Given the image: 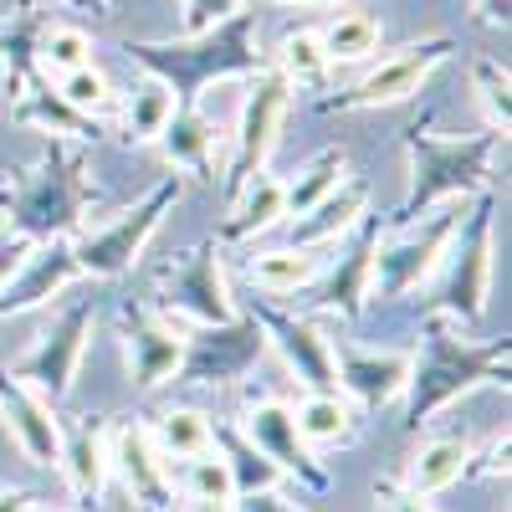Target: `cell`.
<instances>
[{
  "label": "cell",
  "mask_w": 512,
  "mask_h": 512,
  "mask_svg": "<svg viewBox=\"0 0 512 512\" xmlns=\"http://www.w3.org/2000/svg\"><path fill=\"white\" fill-rule=\"evenodd\" d=\"M128 62H139L144 77H159L180 108H200V98L231 77H256L267 67L262 57V21L256 11H236L221 26L180 41H128Z\"/></svg>",
  "instance_id": "obj_1"
},
{
  "label": "cell",
  "mask_w": 512,
  "mask_h": 512,
  "mask_svg": "<svg viewBox=\"0 0 512 512\" xmlns=\"http://www.w3.org/2000/svg\"><path fill=\"white\" fill-rule=\"evenodd\" d=\"M93 200H98V185L88 175L82 144L47 139V149H41V159L26 175L0 185V221H6V236H21L31 246L72 241L82 231V221H88Z\"/></svg>",
  "instance_id": "obj_2"
},
{
  "label": "cell",
  "mask_w": 512,
  "mask_h": 512,
  "mask_svg": "<svg viewBox=\"0 0 512 512\" xmlns=\"http://www.w3.org/2000/svg\"><path fill=\"white\" fill-rule=\"evenodd\" d=\"M507 364H512V338L472 344V338H461V328L451 318L431 313L420 328V349L410 354L405 425L420 431L436 410L456 405L461 395L482 390V384H507Z\"/></svg>",
  "instance_id": "obj_3"
},
{
  "label": "cell",
  "mask_w": 512,
  "mask_h": 512,
  "mask_svg": "<svg viewBox=\"0 0 512 512\" xmlns=\"http://www.w3.org/2000/svg\"><path fill=\"white\" fill-rule=\"evenodd\" d=\"M502 144H507V134H497V128H482V134H466V139H446V134H431L425 123H415L405 134L410 190L395 210V226L425 216V210H436V205L472 200V195L492 190V164H497Z\"/></svg>",
  "instance_id": "obj_4"
},
{
  "label": "cell",
  "mask_w": 512,
  "mask_h": 512,
  "mask_svg": "<svg viewBox=\"0 0 512 512\" xmlns=\"http://www.w3.org/2000/svg\"><path fill=\"white\" fill-rule=\"evenodd\" d=\"M492 272H497V195L482 190L477 205L466 210L461 231L446 246L431 313L451 318L456 328L482 323L487 318V303H492Z\"/></svg>",
  "instance_id": "obj_5"
},
{
  "label": "cell",
  "mask_w": 512,
  "mask_h": 512,
  "mask_svg": "<svg viewBox=\"0 0 512 512\" xmlns=\"http://www.w3.org/2000/svg\"><path fill=\"white\" fill-rule=\"evenodd\" d=\"M185 195V175H159L149 185L144 200H134L128 210H118V216L98 231H77L72 236V256H77V272L82 277H123V272H134V262L149 251L154 231L164 226V216L180 205Z\"/></svg>",
  "instance_id": "obj_6"
},
{
  "label": "cell",
  "mask_w": 512,
  "mask_h": 512,
  "mask_svg": "<svg viewBox=\"0 0 512 512\" xmlns=\"http://www.w3.org/2000/svg\"><path fill=\"white\" fill-rule=\"evenodd\" d=\"M466 221V200H451L441 210L405 221L395 236H379L374 251V277H369V303H395V297L415 292L425 277H436V267L446 262V246Z\"/></svg>",
  "instance_id": "obj_7"
},
{
  "label": "cell",
  "mask_w": 512,
  "mask_h": 512,
  "mask_svg": "<svg viewBox=\"0 0 512 512\" xmlns=\"http://www.w3.org/2000/svg\"><path fill=\"white\" fill-rule=\"evenodd\" d=\"M149 303L169 318H190L195 328L205 323H231L241 308L231 297L226 267H221V241H200L190 251H180L175 262H164L154 272V297Z\"/></svg>",
  "instance_id": "obj_8"
},
{
  "label": "cell",
  "mask_w": 512,
  "mask_h": 512,
  "mask_svg": "<svg viewBox=\"0 0 512 512\" xmlns=\"http://www.w3.org/2000/svg\"><path fill=\"white\" fill-rule=\"evenodd\" d=\"M287 108H292V82L272 67H262L251 77V88L236 108V134H231V159H226V200L272 164V149H277V134L287 123Z\"/></svg>",
  "instance_id": "obj_9"
},
{
  "label": "cell",
  "mask_w": 512,
  "mask_h": 512,
  "mask_svg": "<svg viewBox=\"0 0 512 512\" xmlns=\"http://www.w3.org/2000/svg\"><path fill=\"white\" fill-rule=\"evenodd\" d=\"M456 52L451 36H425V41H410V47L379 57L354 88H344L338 98H318L323 113H359V108H395V103H410L425 82H431V72Z\"/></svg>",
  "instance_id": "obj_10"
},
{
  "label": "cell",
  "mask_w": 512,
  "mask_h": 512,
  "mask_svg": "<svg viewBox=\"0 0 512 512\" xmlns=\"http://www.w3.org/2000/svg\"><path fill=\"white\" fill-rule=\"evenodd\" d=\"M93 328H98V313L93 303H72L62 308V318L41 333V344L11 364V374L21 384H31V390L47 400V405H62L72 395V384H77V369L82 359H88V344H93Z\"/></svg>",
  "instance_id": "obj_11"
},
{
  "label": "cell",
  "mask_w": 512,
  "mask_h": 512,
  "mask_svg": "<svg viewBox=\"0 0 512 512\" xmlns=\"http://www.w3.org/2000/svg\"><path fill=\"white\" fill-rule=\"evenodd\" d=\"M251 318L262 323V333H267V349H277V354H282L287 374H292L297 384H303L308 395H328V390H338L333 338H328L313 318H303V313L282 308L277 297H262V303H251Z\"/></svg>",
  "instance_id": "obj_12"
},
{
  "label": "cell",
  "mask_w": 512,
  "mask_h": 512,
  "mask_svg": "<svg viewBox=\"0 0 512 512\" xmlns=\"http://www.w3.org/2000/svg\"><path fill=\"white\" fill-rule=\"evenodd\" d=\"M267 354V333L251 313H236L231 323H205L185 333V359L180 374L185 384H236L241 374L256 369V359Z\"/></svg>",
  "instance_id": "obj_13"
},
{
  "label": "cell",
  "mask_w": 512,
  "mask_h": 512,
  "mask_svg": "<svg viewBox=\"0 0 512 512\" xmlns=\"http://www.w3.org/2000/svg\"><path fill=\"white\" fill-rule=\"evenodd\" d=\"M118 338H123V359H128V384L139 395L159 390L164 379L180 374L185 359V328L159 313L154 303H123L118 308Z\"/></svg>",
  "instance_id": "obj_14"
},
{
  "label": "cell",
  "mask_w": 512,
  "mask_h": 512,
  "mask_svg": "<svg viewBox=\"0 0 512 512\" xmlns=\"http://www.w3.org/2000/svg\"><path fill=\"white\" fill-rule=\"evenodd\" d=\"M241 431H246V441L262 451L282 477H292L303 492L323 497V492L333 487L328 466L313 456V446H308L303 436H297L292 405H282V400H251V410H246V420H241Z\"/></svg>",
  "instance_id": "obj_15"
},
{
  "label": "cell",
  "mask_w": 512,
  "mask_h": 512,
  "mask_svg": "<svg viewBox=\"0 0 512 512\" xmlns=\"http://www.w3.org/2000/svg\"><path fill=\"white\" fill-rule=\"evenodd\" d=\"M379 236H384L379 216H364L344 241H338V246H344V256H338L328 272H318V282H313V308L318 313L344 318V323H359L369 313V277H374Z\"/></svg>",
  "instance_id": "obj_16"
},
{
  "label": "cell",
  "mask_w": 512,
  "mask_h": 512,
  "mask_svg": "<svg viewBox=\"0 0 512 512\" xmlns=\"http://www.w3.org/2000/svg\"><path fill=\"white\" fill-rule=\"evenodd\" d=\"M108 472H118V482L128 487L144 512H169L175 507V472H169V461L159 456L149 425L128 420L118 431H108Z\"/></svg>",
  "instance_id": "obj_17"
},
{
  "label": "cell",
  "mask_w": 512,
  "mask_h": 512,
  "mask_svg": "<svg viewBox=\"0 0 512 512\" xmlns=\"http://www.w3.org/2000/svg\"><path fill=\"white\" fill-rule=\"evenodd\" d=\"M0 420H6L11 441L21 446V456L31 466H57L62 461V420H57V405H47L11 369H0Z\"/></svg>",
  "instance_id": "obj_18"
},
{
  "label": "cell",
  "mask_w": 512,
  "mask_h": 512,
  "mask_svg": "<svg viewBox=\"0 0 512 512\" xmlns=\"http://www.w3.org/2000/svg\"><path fill=\"white\" fill-rule=\"evenodd\" d=\"M333 369H338V395H354L364 410H384V405L405 400V384H410V354L400 349L338 344Z\"/></svg>",
  "instance_id": "obj_19"
},
{
  "label": "cell",
  "mask_w": 512,
  "mask_h": 512,
  "mask_svg": "<svg viewBox=\"0 0 512 512\" xmlns=\"http://www.w3.org/2000/svg\"><path fill=\"white\" fill-rule=\"evenodd\" d=\"M77 256H72V241H41L21 272L0 287V323H11V318H26L36 308H47L57 292H67L77 282Z\"/></svg>",
  "instance_id": "obj_20"
},
{
  "label": "cell",
  "mask_w": 512,
  "mask_h": 512,
  "mask_svg": "<svg viewBox=\"0 0 512 512\" xmlns=\"http://www.w3.org/2000/svg\"><path fill=\"white\" fill-rule=\"evenodd\" d=\"M364 216H369V185L349 175L333 195H323L313 210L292 216L287 221V236H292V246H303V251H328V246L344 241Z\"/></svg>",
  "instance_id": "obj_21"
},
{
  "label": "cell",
  "mask_w": 512,
  "mask_h": 512,
  "mask_svg": "<svg viewBox=\"0 0 512 512\" xmlns=\"http://www.w3.org/2000/svg\"><path fill=\"white\" fill-rule=\"evenodd\" d=\"M62 477L67 492L82 507H98L103 487H108V425L98 415H82L72 431H62Z\"/></svg>",
  "instance_id": "obj_22"
},
{
  "label": "cell",
  "mask_w": 512,
  "mask_h": 512,
  "mask_svg": "<svg viewBox=\"0 0 512 512\" xmlns=\"http://www.w3.org/2000/svg\"><path fill=\"white\" fill-rule=\"evenodd\" d=\"M472 461H477V446L466 436H431V441H420L415 456L405 461L400 487L415 492V497H436V492L456 487L466 472H472Z\"/></svg>",
  "instance_id": "obj_23"
},
{
  "label": "cell",
  "mask_w": 512,
  "mask_h": 512,
  "mask_svg": "<svg viewBox=\"0 0 512 512\" xmlns=\"http://www.w3.org/2000/svg\"><path fill=\"white\" fill-rule=\"evenodd\" d=\"M159 149L175 175L216 180V123H210L205 108H175L169 128L159 134Z\"/></svg>",
  "instance_id": "obj_24"
},
{
  "label": "cell",
  "mask_w": 512,
  "mask_h": 512,
  "mask_svg": "<svg viewBox=\"0 0 512 512\" xmlns=\"http://www.w3.org/2000/svg\"><path fill=\"white\" fill-rule=\"evenodd\" d=\"M282 175L262 169V175H251L236 195H231V210L221 221V241H256L267 236L272 226H282Z\"/></svg>",
  "instance_id": "obj_25"
},
{
  "label": "cell",
  "mask_w": 512,
  "mask_h": 512,
  "mask_svg": "<svg viewBox=\"0 0 512 512\" xmlns=\"http://www.w3.org/2000/svg\"><path fill=\"white\" fill-rule=\"evenodd\" d=\"M210 441H216V451H221V461H226V472H231V492L236 497H251V492H272V487H282L287 477L277 472V466L256 451L251 441H246V431L236 420H210Z\"/></svg>",
  "instance_id": "obj_26"
},
{
  "label": "cell",
  "mask_w": 512,
  "mask_h": 512,
  "mask_svg": "<svg viewBox=\"0 0 512 512\" xmlns=\"http://www.w3.org/2000/svg\"><path fill=\"white\" fill-rule=\"evenodd\" d=\"M246 272H251V282L262 287L267 297H287V292H303V287L318 282L323 256H318V251H303V246L251 251V256H246Z\"/></svg>",
  "instance_id": "obj_27"
},
{
  "label": "cell",
  "mask_w": 512,
  "mask_h": 512,
  "mask_svg": "<svg viewBox=\"0 0 512 512\" xmlns=\"http://www.w3.org/2000/svg\"><path fill=\"white\" fill-rule=\"evenodd\" d=\"M175 108H180V103H175V93H169L159 77H144L139 88L123 98V144H128V149L159 144V134L169 128Z\"/></svg>",
  "instance_id": "obj_28"
},
{
  "label": "cell",
  "mask_w": 512,
  "mask_h": 512,
  "mask_svg": "<svg viewBox=\"0 0 512 512\" xmlns=\"http://www.w3.org/2000/svg\"><path fill=\"white\" fill-rule=\"evenodd\" d=\"M344 180H349V154H344V149H323V154H313L303 169H297V180H282V210H287L282 221H292V216H303V210H313L323 195H333Z\"/></svg>",
  "instance_id": "obj_29"
},
{
  "label": "cell",
  "mask_w": 512,
  "mask_h": 512,
  "mask_svg": "<svg viewBox=\"0 0 512 512\" xmlns=\"http://www.w3.org/2000/svg\"><path fill=\"white\" fill-rule=\"evenodd\" d=\"M318 41H323L328 67H354V62H369V57L379 52L384 26H379V16H369V11H344V16H333V21L318 31Z\"/></svg>",
  "instance_id": "obj_30"
},
{
  "label": "cell",
  "mask_w": 512,
  "mask_h": 512,
  "mask_svg": "<svg viewBox=\"0 0 512 512\" xmlns=\"http://www.w3.org/2000/svg\"><path fill=\"white\" fill-rule=\"evenodd\" d=\"M149 436L159 446L164 461H190V456H205L210 446V415L195 410V405H169L154 425H149Z\"/></svg>",
  "instance_id": "obj_31"
},
{
  "label": "cell",
  "mask_w": 512,
  "mask_h": 512,
  "mask_svg": "<svg viewBox=\"0 0 512 512\" xmlns=\"http://www.w3.org/2000/svg\"><path fill=\"white\" fill-rule=\"evenodd\" d=\"M292 420H297V436H303L308 446H338L354 436V410L349 400L328 390V395H303L292 405Z\"/></svg>",
  "instance_id": "obj_32"
},
{
  "label": "cell",
  "mask_w": 512,
  "mask_h": 512,
  "mask_svg": "<svg viewBox=\"0 0 512 512\" xmlns=\"http://www.w3.org/2000/svg\"><path fill=\"white\" fill-rule=\"evenodd\" d=\"M272 72H282L292 88H313V82L328 77V57H323V41L313 26H292L282 41H277V52H272Z\"/></svg>",
  "instance_id": "obj_33"
},
{
  "label": "cell",
  "mask_w": 512,
  "mask_h": 512,
  "mask_svg": "<svg viewBox=\"0 0 512 512\" xmlns=\"http://www.w3.org/2000/svg\"><path fill=\"white\" fill-rule=\"evenodd\" d=\"M93 62V36L82 31V26H41V36H36V67H41V77L47 82H57V77H67V72H77V67H88Z\"/></svg>",
  "instance_id": "obj_34"
},
{
  "label": "cell",
  "mask_w": 512,
  "mask_h": 512,
  "mask_svg": "<svg viewBox=\"0 0 512 512\" xmlns=\"http://www.w3.org/2000/svg\"><path fill=\"white\" fill-rule=\"evenodd\" d=\"M57 93H62L67 108H77L82 118H98V123L118 108V93H113V82H108V72H103L98 62H88V67H77V72L57 77Z\"/></svg>",
  "instance_id": "obj_35"
},
{
  "label": "cell",
  "mask_w": 512,
  "mask_h": 512,
  "mask_svg": "<svg viewBox=\"0 0 512 512\" xmlns=\"http://www.w3.org/2000/svg\"><path fill=\"white\" fill-rule=\"evenodd\" d=\"M472 88H477V103L487 113V128L507 134V123H512V77H507V67L492 62V57H477L472 62Z\"/></svg>",
  "instance_id": "obj_36"
},
{
  "label": "cell",
  "mask_w": 512,
  "mask_h": 512,
  "mask_svg": "<svg viewBox=\"0 0 512 512\" xmlns=\"http://www.w3.org/2000/svg\"><path fill=\"white\" fill-rule=\"evenodd\" d=\"M180 492H185L190 502H231V497H236V492H231V472H226V461H221L216 446H210L205 456H190V461H185Z\"/></svg>",
  "instance_id": "obj_37"
},
{
  "label": "cell",
  "mask_w": 512,
  "mask_h": 512,
  "mask_svg": "<svg viewBox=\"0 0 512 512\" xmlns=\"http://www.w3.org/2000/svg\"><path fill=\"white\" fill-rule=\"evenodd\" d=\"M241 11V0H180V36H200Z\"/></svg>",
  "instance_id": "obj_38"
},
{
  "label": "cell",
  "mask_w": 512,
  "mask_h": 512,
  "mask_svg": "<svg viewBox=\"0 0 512 512\" xmlns=\"http://www.w3.org/2000/svg\"><path fill=\"white\" fill-rule=\"evenodd\" d=\"M231 512H313V507H303V502H287V497H282V487H272V492L231 497Z\"/></svg>",
  "instance_id": "obj_39"
},
{
  "label": "cell",
  "mask_w": 512,
  "mask_h": 512,
  "mask_svg": "<svg viewBox=\"0 0 512 512\" xmlns=\"http://www.w3.org/2000/svg\"><path fill=\"white\" fill-rule=\"evenodd\" d=\"M374 497H379V507H384V512H436V507H431V497H415V492L390 487V482H384Z\"/></svg>",
  "instance_id": "obj_40"
},
{
  "label": "cell",
  "mask_w": 512,
  "mask_h": 512,
  "mask_svg": "<svg viewBox=\"0 0 512 512\" xmlns=\"http://www.w3.org/2000/svg\"><path fill=\"white\" fill-rule=\"evenodd\" d=\"M26 256H31V241H21V236H0V287H6V282L21 272Z\"/></svg>",
  "instance_id": "obj_41"
},
{
  "label": "cell",
  "mask_w": 512,
  "mask_h": 512,
  "mask_svg": "<svg viewBox=\"0 0 512 512\" xmlns=\"http://www.w3.org/2000/svg\"><path fill=\"white\" fill-rule=\"evenodd\" d=\"M57 6H67V11H77V16H93V21H103V16H113L118 0H57Z\"/></svg>",
  "instance_id": "obj_42"
},
{
  "label": "cell",
  "mask_w": 512,
  "mask_h": 512,
  "mask_svg": "<svg viewBox=\"0 0 512 512\" xmlns=\"http://www.w3.org/2000/svg\"><path fill=\"white\" fill-rule=\"evenodd\" d=\"M507 6L512 0H472L477 21H487V26H507Z\"/></svg>",
  "instance_id": "obj_43"
},
{
  "label": "cell",
  "mask_w": 512,
  "mask_h": 512,
  "mask_svg": "<svg viewBox=\"0 0 512 512\" xmlns=\"http://www.w3.org/2000/svg\"><path fill=\"white\" fill-rule=\"evenodd\" d=\"M36 497L26 487H0V512H31Z\"/></svg>",
  "instance_id": "obj_44"
},
{
  "label": "cell",
  "mask_w": 512,
  "mask_h": 512,
  "mask_svg": "<svg viewBox=\"0 0 512 512\" xmlns=\"http://www.w3.org/2000/svg\"><path fill=\"white\" fill-rule=\"evenodd\" d=\"M190 512H231V502H190Z\"/></svg>",
  "instance_id": "obj_45"
},
{
  "label": "cell",
  "mask_w": 512,
  "mask_h": 512,
  "mask_svg": "<svg viewBox=\"0 0 512 512\" xmlns=\"http://www.w3.org/2000/svg\"><path fill=\"white\" fill-rule=\"evenodd\" d=\"M282 6H338V0H282Z\"/></svg>",
  "instance_id": "obj_46"
},
{
  "label": "cell",
  "mask_w": 512,
  "mask_h": 512,
  "mask_svg": "<svg viewBox=\"0 0 512 512\" xmlns=\"http://www.w3.org/2000/svg\"><path fill=\"white\" fill-rule=\"evenodd\" d=\"M31 512H47V507H31Z\"/></svg>",
  "instance_id": "obj_47"
}]
</instances>
